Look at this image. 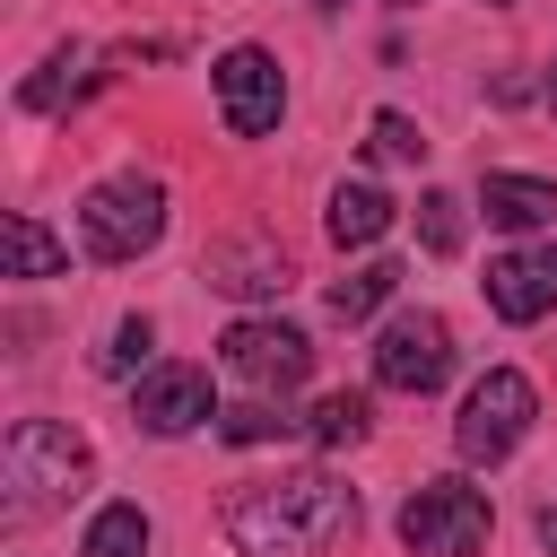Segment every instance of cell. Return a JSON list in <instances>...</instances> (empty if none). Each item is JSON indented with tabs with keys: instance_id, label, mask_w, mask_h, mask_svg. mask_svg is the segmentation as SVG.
Masks as SVG:
<instances>
[{
	"instance_id": "3",
	"label": "cell",
	"mask_w": 557,
	"mask_h": 557,
	"mask_svg": "<svg viewBox=\"0 0 557 557\" xmlns=\"http://www.w3.org/2000/svg\"><path fill=\"white\" fill-rule=\"evenodd\" d=\"M487 531H496V505H487V487H470V479H426V487H409V505H400V548H409V557H479Z\"/></svg>"
},
{
	"instance_id": "13",
	"label": "cell",
	"mask_w": 557,
	"mask_h": 557,
	"mask_svg": "<svg viewBox=\"0 0 557 557\" xmlns=\"http://www.w3.org/2000/svg\"><path fill=\"white\" fill-rule=\"evenodd\" d=\"M392 218H400V209H392V191H374V183H339L322 226H331V244H383V235H392Z\"/></svg>"
},
{
	"instance_id": "23",
	"label": "cell",
	"mask_w": 557,
	"mask_h": 557,
	"mask_svg": "<svg viewBox=\"0 0 557 557\" xmlns=\"http://www.w3.org/2000/svg\"><path fill=\"white\" fill-rule=\"evenodd\" d=\"M540 548H548V557H557V496H548V505H540Z\"/></svg>"
},
{
	"instance_id": "20",
	"label": "cell",
	"mask_w": 557,
	"mask_h": 557,
	"mask_svg": "<svg viewBox=\"0 0 557 557\" xmlns=\"http://www.w3.org/2000/svg\"><path fill=\"white\" fill-rule=\"evenodd\" d=\"M366 157H374V165H418V157H426V131H418L409 113H374V122H366Z\"/></svg>"
},
{
	"instance_id": "14",
	"label": "cell",
	"mask_w": 557,
	"mask_h": 557,
	"mask_svg": "<svg viewBox=\"0 0 557 557\" xmlns=\"http://www.w3.org/2000/svg\"><path fill=\"white\" fill-rule=\"evenodd\" d=\"M9 278H61L70 270V244L44 226V218H26V209H9Z\"/></svg>"
},
{
	"instance_id": "9",
	"label": "cell",
	"mask_w": 557,
	"mask_h": 557,
	"mask_svg": "<svg viewBox=\"0 0 557 557\" xmlns=\"http://www.w3.org/2000/svg\"><path fill=\"white\" fill-rule=\"evenodd\" d=\"M218 400H209V366H148L139 392H131V426L139 435H191L209 426Z\"/></svg>"
},
{
	"instance_id": "7",
	"label": "cell",
	"mask_w": 557,
	"mask_h": 557,
	"mask_svg": "<svg viewBox=\"0 0 557 557\" xmlns=\"http://www.w3.org/2000/svg\"><path fill=\"white\" fill-rule=\"evenodd\" d=\"M218 357H226V374H244L252 392H296L305 374H313V339L296 331V322H235L226 339H218Z\"/></svg>"
},
{
	"instance_id": "15",
	"label": "cell",
	"mask_w": 557,
	"mask_h": 557,
	"mask_svg": "<svg viewBox=\"0 0 557 557\" xmlns=\"http://www.w3.org/2000/svg\"><path fill=\"white\" fill-rule=\"evenodd\" d=\"M96 78H104V70H87V52H78V44H61V52L17 87V104H26V113H61V104H70L78 87H96Z\"/></svg>"
},
{
	"instance_id": "16",
	"label": "cell",
	"mask_w": 557,
	"mask_h": 557,
	"mask_svg": "<svg viewBox=\"0 0 557 557\" xmlns=\"http://www.w3.org/2000/svg\"><path fill=\"white\" fill-rule=\"evenodd\" d=\"M148 513L122 496V505H96V522H87V540H78V557H148Z\"/></svg>"
},
{
	"instance_id": "10",
	"label": "cell",
	"mask_w": 557,
	"mask_h": 557,
	"mask_svg": "<svg viewBox=\"0 0 557 557\" xmlns=\"http://www.w3.org/2000/svg\"><path fill=\"white\" fill-rule=\"evenodd\" d=\"M487 305L505 322H540L557 305V244H531V252H496L487 261Z\"/></svg>"
},
{
	"instance_id": "1",
	"label": "cell",
	"mask_w": 557,
	"mask_h": 557,
	"mask_svg": "<svg viewBox=\"0 0 557 557\" xmlns=\"http://www.w3.org/2000/svg\"><path fill=\"white\" fill-rule=\"evenodd\" d=\"M218 522H226L235 557H331V548L357 531V487H339L331 470L244 479Z\"/></svg>"
},
{
	"instance_id": "22",
	"label": "cell",
	"mask_w": 557,
	"mask_h": 557,
	"mask_svg": "<svg viewBox=\"0 0 557 557\" xmlns=\"http://www.w3.org/2000/svg\"><path fill=\"white\" fill-rule=\"evenodd\" d=\"M148 348H157V331H148V313H131V322H113V339H104V374H139L148 366Z\"/></svg>"
},
{
	"instance_id": "6",
	"label": "cell",
	"mask_w": 557,
	"mask_h": 557,
	"mask_svg": "<svg viewBox=\"0 0 557 557\" xmlns=\"http://www.w3.org/2000/svg\"><path fill=\"white\" fill-rule=\"evenodd\" d=\"M209 87H218V113H226L235 139H261V131H278V113H287V78H278V61H270L261 44L218 52V61H209Z\"/></svg>"
},
{
	"instance_id": "11",
	"label": "cell",
	"mask_w": 557,
	"mask_h": 557,
	"mask_svg": "<svg viewBox=\"0 0 557 557\" xmlns=\"http://www.w3.org/2000/svg\"><path fill=\"white\" fill-rule=\"evenodd\" d=\"M479 209H487V226L531 235V226L557 218V183H548V174H487V183H479Z\"/></svg>"
},
{
	"instance_id": "2",
	"label": "cell",
	"mask_w": 557,
	"mask_h": 557,
	"mask_svg": "<svg viewBox=\"0 0 557 557\" xmlns=\"http://www.w3.org/2000/svg\"><path fill=\"white\" fill-rule=\"evenodd\" d=\"M87 479V435L61 426V418H17L0 435V496H9V522H35L44 505H61L70 487Z\"/></svg>"
},
{
	"instance_id": "21",
	"label": "cell",
	"mask_w": 557,
	"mask_h": 557,
	"mask_svg": "<svg viewBox=\"0 0 557 557\" xmlns=\"http://www.w3.org/2000/svg\"><path fill=\"white\" fill-rule=\"evenodd\" d=\"M287 426H296V418L270 409V392L244 400V409H218V435H226V444H270V435H287Z\"/></svg>"
},
{
	"instance_id": "18",
	"label": "cell",
	"mask_w": 557,
	"mask_h": 557,
	"mask_svg": "<svg viewBox=\"0 0 557 557\" xmlns=\"http://www.w3.org/2000/svg\"><path fill=\"white\" fill-rule=\"evenodd\" d=\"M392 287H400V261H357L348 278H331V313H339V322H366Z\"/></svg>"
},
{
	"instance_id": "5",
	"label": "cell",
	"mask_w": 557,
	"mask_h": 557,
	"mask_svg": "<svg viewBox=\"0 0 557 557\" xmlns=\"http://www.w3.org/2000/svg\"><path fill=\"white\" fill-rule=\"evenodd\" d=\"M531 418H540L531 374H522V366H487V374L470 383L461 418H453V444H461V461H505V453L531 435Z\"/></svg>"
},
{
	"instance_id": "12",
	"label": "cell",
	"mask_w": 557,
	"mask_h": 557,
	"mask_svg": "<svg viewBox=\"0 0 557 557\" xmlns=\"http://www.w3.org/2000/svg\"><path fill=\"white\" fill-rule=\"evenodd\" d=\"M209 287H226V296H278L287 287V252L278 244H218L209 252Z\"/></svg>"
},
{
	"instance_id": "25",
	"label": "cell",
	"mask_w": 557,
	"mask_h": 557,
	"mask_svg": "<svg viewBox=\"0 0 557 557\" xmlns=\"http://www.w3.org/2000/svg\"><path fill=\"white\" fill-rule=\"evenodd\" d=\"M392 9H418V0H392Z\"/></svg>"
},
{
	"instance_id": "4",
	"label": "cell",
	"mask_w": 557,
	"mask_h": 557,
	"mask_svg": "<svg viewBox=\"0 0 557 557\" xmlns=\"http://www.w3.org/2000/svg\"><path fill=\"white\" fill-rule=\"evenodd\" d=\"M157 235H165V183H148V174H113V183H96L78 200L87 261H139Z\"/></svg>"
},
{
	"instance_id": "17",
	"label": "cell",
	"mask_w": 557,
	"mask_h": 557,
	"mask_svg": "<svg viewBox=\"0 0 557 557\" xmlns=\"http://www.w3.org/2000/svg\"><path fill=\"white\" fill-rule=\"evenodd\" d=\"M366 426H374L366 392H322V400H313V418H305V435H313L322 453H348V444H366Z\"/></svg>"
},
{
	"instance_id": "19",
	"label": "cell",
	"mask_w": 557,
	"mask_h": 557,
	"mask_svg": "<svg viewBox=\"0 0 557 557\" xmlns=\"http://www.w3.org/2000/svg\"><path fill=\"white\" fill-rule=\"evenodd\" d=\"M418 244H426L435 261H453V252L470 244V209H461V191H426V200H418Z\"/></svg>"
},
{
	"instance_id": "8",
	"label": "cell",
	"mask_w": 557,
	"mask_h": 557,
	"mask_svg": "<svg viewBox=\"0 0 557 557\" xmlns=\"http://www.w3.org/2000/svg\"><path fill=\"white\" fill-rule=\"evenodd\" d=\"M453 374V331L435 313H392L374 331V383L383 392H435Z\"/></svg>"
},
{
	"instance_id": "24",
	"label": "cell",
	"mask_w": 557,
	"mask_h": 557,
	"mask_svg": "<svg viewBox=\"0 0 557 557\" xmlns=\"http://www.w3.org/2000/svg\"><path fill=\"white\" fill-rule=\"evenodd\" d=\"M487 9H513V0H487Z\"/></svg>"
}]
</instances>
